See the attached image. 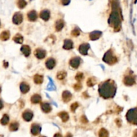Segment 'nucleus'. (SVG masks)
I'll list each match as a JSON object with an SVG mask.
<instances>
[{
  "instance_id": "obj_1",
  "label": "nucleus",
  "mask_w": 137,
  "mask_h": 137,
  "mask_svg": "<svg viewBox=\"0 0 137 137\" xmlns=\"http://www.w3.org/2000/svg\"><path fill=\"white\" fill-rule=\"evenodd\" d=\"M112 91L114 92V89H112V85H108V84L106 85L105 86L103 87V89H102V92H104V94H103V95L106 96V97L108 96H111V95H113L114 94H112ZM102 92V93H103Z\"/></svg>"
},
{
  "instance_id": "obj_2",
  "label": "nucleus",
  "mask_w": 137,
  "mask_h": 137,
  "mask_svg": "<svg viewBox=\"0 0 137 137\" xmlns=\"http://www.w3.org/2000/svg\"><path fill=\"white\" fill-rule=\"evenodd\" d=\"M22 15L20 13L18 12L14 14V17H13V22L16 24H19L22 22Z\"/></svg>"
},
{
  "instance_id": "obj_3",
  "label": "nucleus",
  "mask_w": 137,
  "mask_h": 137,
  "mask_svg": "<svg viewBox=\"0 0 137 137\" xmlns=\"http://www.w3.org/2000/svg\"><path fill=\"white\" fill-rule=\"evenodd\" d=\"M31 132L32 133V134H34V135H36V134H38L40 132V127L38 125L33 124L32 126Z\"/></svg>"
},
{
  "instance_id": "obj_4",
  "label": "nucleus",
  "mask_w": 137,
  "mask_h": 137,
  "mask_svg": "<svg viewBox=\"0 0 137 137\" xmlns=\"http://www.w3.org/2000/svg\"><path fill=\"white\" fill-rule=\"evenodd\" d=\"M70 64L73 67L77 68L79 65V64H80V60H79V59H78V58H74V59L71 60Z\"/></svg>"
},
{
  "instance_id": "obj_5",
  "label": "nucleus",
  "mask_w": 137,
  "mask_h": 137,
  "mask_svg": "<svg viewBox=\"0 0 137 137\" xmlns=\"http://www.w3.org/2000/svg\"><path fill=\"white\" fill-rule=\"evenodd\" d=\"M35 55L38 59H43L45 57V51L41 49H38L35 51Z\"/></svg>"
},
{
  "instance_id": "obj_6",
  "label": "nucleus",
  "mask_w": 137,
  "mask_h": 137,
  "mask_svg": "<svg viewBox=\"0 0 137 137\" xmlns=\"http://www.w3.org/2000/svg\"><path fill=\"white\" fill-rule=\"evenodd\" d=\"M40 17H41V18H42L44 20H45V21L49 20V17H50V13H49V10H43V11L40 13Z\"/></svg>"
},
{
  "instance_id": "obj_7",
  "label": "nucleus",
  "mask_w": 137,
  "mask_h": 137,
  "mask_svg": "<svg viewBox=\"0 0 137 137\" xmlns=\"http://www.w3.org/2000/svg\"><path fill=\"white\" fill-rule=\"evenodd\" d=\"M71 99V94H70V92L65 91L63 93V100H64L65 102H67L68 101H70Z\"/></svg>"
},
{
  "instance_id": "obj_8",
  "label": "nucleus",
  "mask_w": 137,
  "mask_h": 137,
  "mask_svg": "<svg viewBox=\"0 0 137 137\" xmlns=\"http://www.w3.org/2000/svg\"><path fill=\"white\" fill-rule=\"evenodd\" d=\"M28 17L30 21H35L37 18V14H36L35 11H31L28 14Z\"/></svg>"
},
{
  "instance_id": "obj_9",
  "label": "nucleus",
  "mask_w": 137,
  "mask_h": 137,
  "mask_svg": "<svg viewBox=\"0 0 137 137\" xmlns=\"http://www.w3.org/2000/svg\"><path fill=\"white\" fill-rule=\"evenodd\" d=\"M89 45L88 44H82V45H81L80 47H79V51H80L81 53L82 54V55H86L87 52V50L89 49Z\"/></svg>"
},
{
  "instance_id": "obj_10",
  "label": "nucleus",
  "mask_w": 137,
  "mask_h": 137,
  "mask_svg": "<svg viewBox=\"0 0 137 137\" xmlns=\"http://www.w3.org/2000/svg\"><path fill=\"white\" fill-rule=\"evenodd\" d=\"M23 118L26 121H30L32 118V113L30 111H26L23 114Z\"/></svg>"
},
{
  "instance_id": "obj_11",
  "label": "nucleus",
  "mask_w": 137,
  "mask_h": 137,
  "mask_svg": "<svg viewBox=\"0 0 137 137\" xmlns=\"http://www.w3.org/2000/svg\"><path fill=\"white\" fill-rule=\"evenodd\" d=\"M10 32L8 31L3 32L0 34V39L2 40H7L10 38Z\"/></svg>"
},
{
  "instance_id": "obj_12",
  "label": "nucleus",
  "mask_w": 137,
  "mask_h": 137,
  "mask_svg": "<svg viewBox=\"0 0 137 137\" xmlns=\"http://www.w3.org/2000/svg\"><path fill=\"white\" fill-rule=\"evenodd\" d=\"M29 85L27 84V83H22V84L20 85V89H21V92L24 94L25 93H27L29 90Z\"/></svg>"
},
{
  "instance_id": "obj_13",
  "label": "nucleus",
  "mask_w": 137,
  "mask_h": 137,
  "mask_svg": "<svg viewBox=\"0 0 137 137\" xmlns=\"http://www.w3.org/2000/svg\"><path fill=\"white\" fill-rule=\"evenodd\" d=\"M46 65H47V67H48L49 69H52L53 67H55V61H54V59H49V60L47 61Z\"/></svg>"
},
{
  "instance_id": "obj_14",
  "label": "nucleus",
  "mask_w": 137,
  "mask_h": 137,
  "mask_svg": "<svg viewBox=\"0 0 137 137\" xmlns=\"http://www.w3.org/2000/svg\"><path fill=\"white\" fill-rule=\"evenodd\" d=\"M41 109L43 110L44 112H50L51 110V106L47 103H44L41 105Z\"/></svg>"
},
{
  "instance_id": "obj_15",
  "label": "nucleus",
  "mask_w": 137,
  "mask_h": 137,
  "mask_svg": "<svg viewBox=\"0 0 137 137\" xmlns=\"http://www.w3.org/2000/svg\"><path fill=\"white\" fill-rule=\"evenodd\" d=\"M101 34L102 33H101L100 32L95 31L94 32L91 33V34L89 35V37H90V38L92 40H96L100 37V35H101Z\"/></svg>"
},
{
  "instance_id": "obj_16",
  "label": "nucleus",
  "mask_w": 137,
  "mask_h": 137,
  "mask_svg": "<svg viewBox=\"0 0 137 137\" xmlns=\"http://www.w3.org/2000/svg\"><path fill=\"white\" fill-rule=\"evenodd\" d=\"M34 79L35 83H36V84H40L43 81V77L40 75H36L35 76H34Z\"/></svg>"
},
{
  "instance_id": "obj_17",
  "label": "nucleus",
  "mask_w": 137,
  "mask_h": 137,
  "mask_svg": "<svg viewBox=\"0 0 137 137\" xmlns=\"http://www.w3.org/2000/svg\"><path fill=\"white\" fill-rule=\"evenodd\" d=\"M21 51H22V53L26 57H28L30 55V49L28 46H23L22 47V49H21Z\"/></svg>"
},
{
  "instance_id": "obj_18",
  "label": "nucleus",
  "mask_w": 137,
  "mask_h": 137,
  "mask_svg": "<svg viewBox=\"0 0 137 137\" xmlns=\"http://www.w3.org/2000/svg\"><path fill=\"white\" fill-rule=\"evenodd\" d=\"M41 101V98L39 95H34L31 98V102L34 104L39 103Z\"/></svg>"
},
{
  "instance_id": "obj_19",
  "label": "nucleus",
  "mask_w": 137,
  "mask_h": 137,
  "mask_svg": "<svg viewBox=\"0 0 137 137\" xmlns=\"http://www.w3.org/2000/svg\"><path fill=\"white\" fill-rule=\"evenodd\" d=\"M59 116H60V118L62 119V120H63V122H66L68 120V115L67 112H61V113H59Z\"/></svg>"
},
{
  "instance_id": "obj_20",
  "label": "nucleus",
  "mask_w": 137,
  "mask_h": 137,
  "mask_svg": "<svg viewBox=\"0 0 137 137\" xmlns=\"http://www.w3.org/2000/svg\"><path fill=\"white\" fill-rule=\"evenodd\" d=\"M63 27H64V22L61 20H58L57 22V24H56V30H57V31H59Z\"/></svg>"
},
{
  "instance_id": "obj_21",
  "label": "nucleus",
  "mask_w": 137,
  "mask_h": 137,
  "mask_svg": "<svg viewBox=\"0 0 137 137\" xmlns=\"http://www.w3.org/2000/svg\"><path fill=\"white\" fill-rule=\"evenodd\" d=\"M64 49H71L73 48V42L70 40H67L65 41V45H64Z\"/></svg>"
},
{
  "instance_id": "obj_22",
  "label": "nucleus",
  "mask_w": 137,
  "mask_h": 137,
  "mask_svg": "<svg viewBox=\"0 0 137 137\" xmlns=\"http://www.w3.org/2000/svg\"><path fill=\"white\" fill-rule=\"evenodd\" d=\"M99 135H100V137H108V132L106 130H105L104 128H102V129L100 130V132H99Z\"/></svg>"
},
{
  "instance_id": "obj_23",
  "label": "nucleus",
  "mask_w": 137,
  "mask_h": 137,
  "mask_svg": "<svg viewBox=\"0 0 137 137\" xmlns=\"http://www.w3.org/2000/svg\"><path fill=\"white\" fill-rule=\"evenodd\" d=\"M8 122H9V117H8V115L5 114V115L3 116V118H2V119L1 120V123H2L3 125H6V124H7L8 123Z\"/></svg>"
},
{
  "instance_id": "obj_24",
  "label": "nucleus",
  "mask_w": 137,
  "mask_h": 137,
  "mask_svg": "<svg viewBox=\"0 0 137 137\" xmlns=\"http://www.w3.org/2000/svg\"><path fill=\"white\" fill-rule=\"evenodd\" d=\"M65 77H66V73L65 71H60V72L57 73V77L59 79V80H62V79L65 78Z\"/></svg>"
},
{
  "instance_id": "obj_25",
  "label": "nucleus",
  "mask_w": 137,
  "mask_h": 137,
  "mask_svg": "<svg viewBox=\"0 0 137 137\" xmlns=\"http://www.w3.org/2000/svg\"><path fill=\"white\" fill-rule=\"evenodd\" d=\"M14 40L18 43H22V41H23V38L21 35L20 34H17V35L14 38Z\"/></svg>"
},
{
  "instance_id": "obj_26",
  "label": "nucleus",
  "mask_w": 137,
  "mask_h": 137,
  "mask_svg": "<svg viewBox=\"0 0 137 137\" xmlns=\"http://www.w3.org/2000/svg\"><path fill=\"white\" fill-rule=\"evenodd\" d=\"M18 128V124L17 122H13L10 124V129L12 131H15Z\"/></svg>"
},
{
  "instance_id": "obj_27",
  "label": "nucleus",
  "mask_w": 137,
  "mask_h": 137,
  "mask_svg": "<svg viewBox=\"0 0 137 137\" xmlns=\"http://www.w3.org/2000/svg\"><path fill=\"white\" fill-rule=\"evenodd\" d=\"M18 6L20 8H24L26 6V2L25 0H18Z\"/></svg>"
},
{
  "instance_id": "obj_28",
  "label": "nucleus",
  "mask_w": 137,
  "mask_h": 137,
  "mask_svg": "<svg viewBox=\"0 0 137 137\" xmlns=\"http://www.w3.org/2000/svg\"><path fill=\"white\" fill-rule=\"evenodd\" d=\"M96 80L94 79L89 78L87 81V85H88V86H93L95 83H96Z\"/></svg>"
},
{
  "instance_id": "obj_29",
  "label": "nucleus",
  "mask_w": 137,
  "mask_h": 137,
  "mask_svg": "<svg viewBox=\"0 0 137 137\" xmlns=\"http://www.w3.org/2000/svg\"><path fill=\"white\" fill-rule=\"evenodd\" d=\"M83 77V73H78L77 75H76V77H75V79H76L77 80L80 81L82 79Z\"/></svg>"
},
{
  "instance_id": "obj_30",
  "label": "nucleus",
  "mask_w": 137,
  "mask_h": 137,
  "mask_svg": "<svg viewBox=\"0 0 137 137\" xmlns=\"http://www.w3.org/2000/svg\"><path fill=\"white\" fill-rule=\"evenodd\" d=\"M77 108H78V104H77V103H74V104L71 105V110H72L73 112H74V111H75V110H76Z\"/></svg>"
},
{
  "instance_id": "obj_31",
  "label": "nucleus",
  "mask_w": 137,
  "mask_h": 137,
  "mask_svg": "<svg viewBox=\"0 0 137 137\" xmlns=\"http://www.w3.org/2000/svg\"><path fill=\"white\" fill-rule=\"evenodd\" d=\"M79 34V30H73V32H72L73 36H77Z\"/></svg>"
},
{
  "instance_id": "obj_32",
  "label": "nucleus",
  "mask_w": 137,
  "mask_h": 137,
  "mask_svg": "<svg viewBox=\"0 0 137 137\" xmlns=\"http://www.w3.org/2000/svg\"><path fill=\"white\" fill-rule=\"evenodd\" d=\"M70 3V0H62V4L65 6H67Z\"/></svg>"
},
{
  "instance_id": "obj_33",
  "label": "nucleus",
  "mask_w": 137,
  "mask_h": 137,
  "mask_svg": "<svg viewBox=\"0 0 137 137\" xmlns=\"http://www.w3.org/2000/svg\"><path fill=\"white\" fill-rule=\"evenodd\" d=\"M74 87L77 91H78L79 89H80L81 88V86L80 85V84H79H79H76L75 85Z\"/></svg>"
},
{
  "instance_id": "obj_34",
  "label": "nucleus",
  "mask_w": 137,
  "mask_h": 137,
  "mask_svg": "<svg viewBox=\"0 0 137 137\" xmlns=\"http://www.w3.org/2000/svg\"><path fill=\"white\" fill-rule=\"evenodd\" d=\"M3 108V103H2V100H0V110Z\"/></svg>"
},
{
  "instance_id": "obj_35",
  "label": "nucleus",
  "mask_w": 137,
  "mask_h": 137,
  "mask_svg": "<svg viewBox=\"0 0 137 137\" xmlns=\"http://www.w3.org/2000/svg\"><path fill=\"white\" fill-rule=\"evenodd\" d=\"M54 137H62V136H61L60 134H56Z\"/></svg>"
},
{
  "instance_id": "obj_36",
  "label": "nucleus",
  "mask_w": 137,
  "mask_h": 137,
  "mask_svg": "<svg viewBox=\"0 0 137 137\" xmlns=\"http://www.w3.org/2000/svg\"><path fill=\"white\" fill-rule=\"evenodd\" d=\"M66 137H72V136L70 134H67V136H66Z\"/></svg>"
},
{
  "instance_id": "obj_37",
  "label": "nucleus",
  "mask_w": 137,
  "mask_h": 137,
  "mask_svg": "<svg viewBox=\"0 0 137 137\" xmlns=\"http://www.w3.org/2000/svg\"><path fill=\"white\" fill-rule=\"evenodd\" d=\"M0 92H1V87H0Z\"/></svg>"
},
{
  "instance_id": "obj_38",
  "label": "nucleus",
  "mask_w": 137,
  "mask_h": 137,
  "mask_svg": "<svg viewBox=\"0 0 137 137\" xmlns=\"http://www.w3.org/2000/svg\"><path fill=\"white\" fill-rule=\"evenodd\" d=\"M40 137H44V136H40Z\"/></svg>"
}]
</instances>
